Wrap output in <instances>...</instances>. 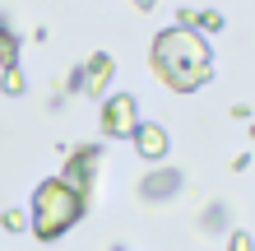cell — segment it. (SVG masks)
<instances>
[{"mask_svg": "<svg viewBox=\"0 0 255 251\" xmlns=\"http://www.w3.org/2000/svg\"><path fill=\"white\" fill-rule=\"evenodd\" d=\"M148 70L172 88V93H190V88H204L214 75V56H209L204 33L195 28H167V33L153 37V51H148Z\"/></svg>", "mask_w": 255, "mask_h": 251, "instance_id": "cell-1", "label": "cell"}, {"mask_svg": "<svg viewBox=\"0 0 255 251\" xmlns=\"http://www.w3.org/2000/svg\"><path fill=\"white\" fill-rule=\"evenodd\" d=\"M84 210H88V196L70 191L61 177H51V182H42L37 196H33V233L42 242H56L61 233H70L84 219Z\"/></svg>", "mask_w": 255, "mask_h": 251, "instance_id": "cell-2", "label": "cell"}, {"mask_svg": "<svg viewBox=\"0 0 255 251\" xmlns=\"http://www.w3.org/2000/svg\"><path fill=\"white\" fill-rule=\"evenodd\" d=\"M139 130V107H134L130 93H112L107 102H102V135L112 140H126Z\"/></svg>", "mask_w": 255, "mask_h": 251, "instance_id": "cell-3", "label": "cell"}, {"mask_svg": "<svg viewBox=\"0 0 255 251\" xmlns=\"http://www.w3.org/2000/svg\"><path fill=\"white\" fill-rule=\"evenodd\" d=\"M98 144H79V149L70 154V163H65V172H61V182L70 186V191H79V196H88V182H93V172H98Z\"/></svg>", "mask_w": 255, "mask_h": 251, "instance_id": "cell-4", "label": "cell"}, {"mask_svg": "<svg viewBox=\"0 0 255 251\" xmlns=\"http://www.w3.org/2000/svg\"><path fill=\"white\" fill-rule=\"evenodd\" d=\"M112 75H116V61L107 51H98L93 61H88L84 70H79V93H88V98H102L107 93V84H112Z\"/></svg>", "mask_w": 255, "mask_h": 251, "instance_id": "cell-5", "label": "cell"}, {"mask_svg": "<svg viewBox=\"0 0 255 251\" xmlns=\"http://www.w3.org/2000/svg\"><path fill=\"white\" fill-rule=\"evenodd\" d=\"M134 149H139V158L158 163V158L167 154V130L153 126V121H139V130H134Z\"/></svg>", "mask_w": 255, "mask_h": 251, "instance_id": "cell-6", "label": "cell"}, {"mask_svg": "<svg viewBox=\"0 0 255 251\" xmlns=\"http://www.w3.org/2000/svg\"><path fill=\"white\" fill-rule=\"evenodd\" d=\"M19 65V37H14V28L0 23V70Z\"/></svg>", "mask_w": 255, "mask_h": 251, "instance_id": "cell-7", "label": "cell"}, {"mask_svg": "<svg viewBox=\"0 0 255 251\" xmlns=\"http://www.w3.org/2000/svg\"><path fill=\"white\" fill-rule=\"evenodd\" d=\"M176 186H181V177H176V172H158V182H153V177L144 182V196L153 200V196H167V191H176Z\"/></svg>", "mask_w": 255, "mask_h": 251, "instance_id": "cell-8", "label": "cell"}, {"mask_svg": "<svg viewBox=\"0 0 255 251\" xmlns=\"http://www.w3.org/2000/svg\"><path fill=\"white\" fill-rule=\"evenodd\" d=\"M190 28H195V33H200V28H204V33H218V28H223V14L218 9H200V14H190Z\"/></svg>", "mask_w": 255, "mask_h": 251, "instance_id": "cell-9", "label": "cell"}, {"mask_svg": "<svg viewBox=\"0 0 255 251\" xmlns=\"http://www.w3.org/2000/svg\"><path fill=\"white\" fill-rule=\"evenodd\" d=\"M0 88H5L9 98H19V93H23V70H19V65H9V70H0Z\"/></svg>", "mask_w": 255, "mask_h": 251, "instance_id": "cell-10", "label": "cell"}, {"mask_svg": "<svg viewBox=\"0 0 255 251\" xmlns=\"http://www.w3.org/2000/svg\"><path fill=\"white\" fill-rule=\"evenodd\" d=\"M228 251H255V242H251V233H232V242H228Z\"/></svg>", "mask_w": 255, "mask_h": 251, "instance_id": "cell-11", "label": "cell"}, {"mask_svg": "<svg viewBox=\"0 0 255 251\" xmlns=\"http://www.w3.org/2000/svg\"><path fill=\"white\" fill-rule=\"evenodd\" d=\"M28 224V219H23V210H5V228H14V233H19Z\"/></svg>", "mask_w": 255, "mask_h": 251, "instance_id": "cell-12", "label": "cell"}, {"mask_svg": "<svg viewBox=\"0 0 255 251\" xmlns=\"http://www.w3.org/2000/svg\"><path fill=\"white\" fill-rule=\"evenodd\" d=\"M134 9H153V0H134Z\"/></svg>", "mask_w": 255, "mask_h": 251, "instance_id": "cell-13", "label": "cell"}, {"mask_svg": "<svg viewBox=\"0 0 255 251\" xmlns=\"http://www.w3.org/2000/svg\"><path fill=\"white\" fill-rule=\"evenodd\" d=\"M251 140H255V126H251Z\"/></svg>", "mask_w": 255, "mask_h": 251, "instance_id": "cell-14", "label": "cell"}]
</instances>
